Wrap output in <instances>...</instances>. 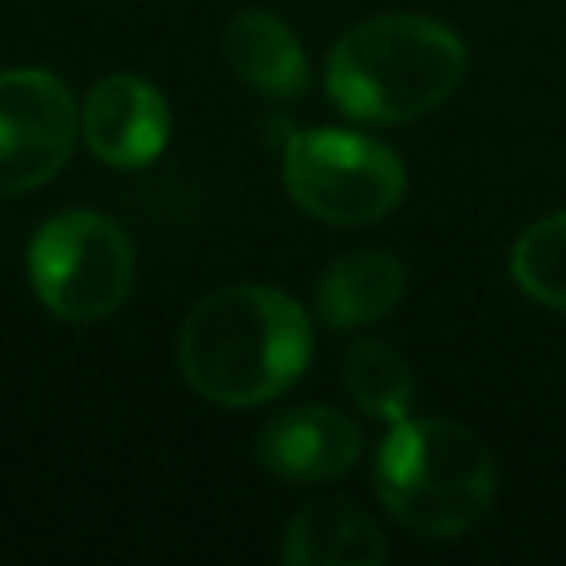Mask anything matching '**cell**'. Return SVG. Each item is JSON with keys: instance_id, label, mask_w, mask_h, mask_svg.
Returning a JSON list of instances; mask_svg holds the SVG:
<instances>
[{"instance_id": "obj_2", "label": "cell", "mask_w": 566, "mask_h": 566, "mask_svg": "<svg viewBox=\"0 0 566 566\" xmlns=\"http://www.w3.org/2000/svg\"><path fill=\"white\" fill-rule=\"evenodd\" d=\"M469 71L464 40L420 13H380L349 27L327 53V97L363 124H407L442 106Z\"/></svg>"}, {"instance_id": "obj_13", "label": "cell", "mask_w": 566, "mask_h": 566, "mask_svg": "<svg viewBox=\"0 0 566 566\" xmlns=\"http://www.w3.org/2000/svg\"><path fill=\"white\" fill-rule=\"evenodd\" d=\"M509 274L531 301L566 314V212H553L517 234Z\"/></svg>"}, {"instance_id": "obj_3", "label": "cell", "mask_w": 566, "mask_h": 566, "mask_svg": "<svg viewBox=\"0 0 566 566\" xmlns=\"http://www.w3.org/2000/svg\"><path fill=\"white\" fill-rule=\"evenodd\" d=\"M376 495L385 513L429 539L473 531L495 500V464L478 433L442 416H402L376 451Z\"/></svg>"}, {"instance_id": "obj_10", "label": "cell", "mask_w": 566, "mask_h": 566, "mask_svg": "<svg viewBox=\"0 0 566 566\" xmlns=\"http://www.w3.org/2000/svg\"><path fill=\"white\" fill-rule=\"evenodd\" d=\"M407 292V265L394 252L358 248L336 256L314 287V310L327 327H363L385 318Z\"/></svg>"}, {"instance_id": "obj_6", "label": "cell", "mask_w": 566, "mask_h": 566, "mask_svg": "<svg viewBox=\"0 0 566 566\" xmlns=\"http://www.w3.org/2000/svg\"><path fill=\"white\" fill-rule=\"evenodd\" d=\"M80 137V102L44 66L0 71V195H27L62 172Z\"/></svg>"}, {"instance_id": "obj_8", "label": "cell", "mask_w": 566, "mask_h": 566, "mask_svg": "<svg viewBox=\"0 0 566 566\" xmlns=\"http://www.w3.org/2000/svg\"><path fill=\"white\" fill-rule=\"evenodd\" d=\"M358 455H363V429L327 402H305V407L279 411L256 433V460L287 482L340 478L354 469Z\"/></svg>"}, {"instance_id": "obj_11", "label": "cell", "mask_w": 566, "mask_h": 566, "mask_svg": "<svg viewBox=\"0 0 566 566\" xmlns=\"http://www.w3.org/2000/svg\"><path fill=\"white\" fill-rule=\"evenodd\" d=\"M221 44H226L230 71L248 88H256L265 97H296V93H305V84H310L305 49L292 35V27L279 22L274 13H265V9L234 13Z\"/></svg>"}, {"instance_id": "obj_5", "label": "cell", "mask_w": 566, "mask_h": 566, "mask_svg": "<svg viewBox=\"0 0 566 566\" xmlns=\"http://www.w3.org/2000/svg\"><path fill=\"white\" fill-rule=\"evenodd\" d=\"M27 274L53 318L97 323L115 314L133 287V243L111 217L66 208L35 230Z\"/></svg>"}, {"instance_id": "obj_12", "label": "cell", "mask_w": 566, "mask_h": 566, "mask_svg": "<svg viewBox=\"0 0 566 566\" xmlns=\"http://www.w3.org/2000/svg\"><path fill=\"white\" fill-rule=\"evenodd\" d=\"M340 376H345L349 398L367 416H376L385 424H394V420L407 416V407H411V367L385 340H358L345 354Z\"/></svg>"}, {"instance_id": "obj_9", "label": "cell", "mask_w": 566, "mask_h": 566, "mask_svg": "<svg viewBox=\"0 0 566 566\" xmlns=\"http://www.w3.org/2000/svg\"><path fill=\"white\" fill-rule=\"evenodd\" d=\"M279 553L287 566H380L389 544L367 509L340 495H323L292 513Z\"/></svg>"}, {"instance_id": "obj_7", "label": "cell", "mask_w": 566, "mask_h": 566, "mask_svg": "<svg viewBox=\"0 0 566 566\" xmlns=\"http://www.w3.org/2000/svg\"><path fill=\"white\" fill-rule=\"evenodd\" d=\"M168 128L172 119L164 93L133 71L102 75L80 102V137L111 168H146L159 159Z\"/></svg>"}, {"instance_id": "obj_4", "label": "cell", "mask_w": 566, "mask_h": 566, "mask_svg": "<svg viewBox=\"0 0 566 566\" xmlns=\"http://www.w3.org/2000/svg\"><path fill=\"white\" fill-rule=\"evenodd\" d=\"M283 186L301 212L327 226H371L407 195L402 159L345 128H305L283 146Z\"/></svg>"}, {"instance_id": "obj_1", "label": "cell", "mask_w": 566, "mask_h": 566, "mask_svg": "<svg viewBox=\"0 0 566 566\" xmlns=\"http://www.w3.org/2000/svg\"><path fill=\"white\" fill-rule=\"evenodd\" d=\"M314 332L296 296L265 283H230L195 301L177 336L186 385L217 407H261L310 367Z\"/></svg>"}]
</instances>
